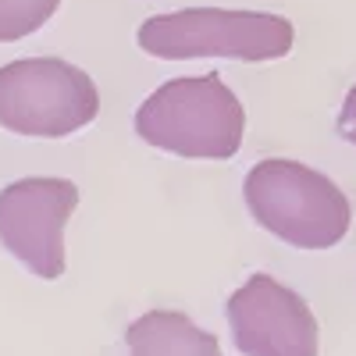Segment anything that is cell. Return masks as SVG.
<instances>
[{
	"label": "cell",
	"mask_w": 356,
	"mask_h": 356,
	"mask_svg": "<svg viewBox=\"0 0 356 356\" xmlns=\"http://www.w3.org/2000/svg\"><path fill=\"white\" fill-rule=\"evenodd\" d=\"M243 125V104L218 75L164 82L136 111V132L143 143L203 161H225L239 154Z\"/></svg>",
	"instance_id": "cell-1"
},
{
	"label": "cell",
	"mask_w": 356,
	"mask_h": 356,
	"mask_svg": "<svg viewBox=\"0 0 356 356\" xmlns=\"http://www.w3.org/2000/svg\"><path fill=\"white\" fill-rule=\"evenodd\" d=\"M243 193L257 225L300 250L335 246L353 221L349 200L332 178L296 161H260Z\"/></svg>",
	"instance_id": "cell-2"
},
{
	"label": "cell",
	"mask_w": 356,
	"mask_h": 356,
	"mask_svg": "<svg viewBox=\"0 0 356 356\" xmlns=\"http://www.w3.org/2000/svg\"><path fill=\"white\" fill-rule=\"evenodd\" d=\"M139 47L164 61H193V57L275 61L292 50V22L264 11L186 8L143 22Z\"/></svg>",
	"instance_id": "cell-3"
},
{
	"label": "cell",
	"mask_w": 356,
	"mask_h": 356,
	"mask_svg": "<svg viewBox=\"0 0 356 356\" xmlns=\"http://www.w3.org/2000/svg\"><path fill=\"white\" fill-rule=\"evenodd\" d=\"M100 93L82 68L57 57H29L0 68V125L18 136L61 139L89 125Z\"/></svg>",
	"instance_id": "cell-4"
},
{
	"label": "cell",
	"mask_w": 356,
	"mask_h": 356,
	"mask_svg": "<svg viewBox=\"0 0 356 356\" xmlns=\"http://www.w3.org/2000/svg\"><path fill=\"white\" fill-rule=\"evenodd\" d=\"M79 207L68 178H22L0 193V239L40 278L65 275V225Z\"/></svg>",
	"instance_id": "cell-5"
},
{
	"label": "cell",
	"mask_w": 356,
	"mask_h": 356,
	"mask_svg": "<svg viewBox=\"0 0 356 356\" xmlns=\"http://www.w3.org/2000/svg\"><path fill=\"white\" fill-rule=\"evenodd\" d=\"M228 324L243 356H317V321L292 289L253 275L228 300Z\"/></svg>",
	"instance_id": "cell-6"
},
{
	"label": "cell",
	"mask_w": 356,
	"mask_h": 356,
	"mask_svg": "<svg viewBox=\"0 0 356 356\" xmlns=\"http://www.w3.org/2000/svg\"><path fill=\"white\" fill-rule=\"evenodd\" d=\"M129 356H221V346L186 314L154 310L129 324Z\"/></svg>",
	"instance_id": "cell-7"
},
{
	"label": "cell",
	"mask_w": 356,
	"mask_h": 356,
	"mask_svg": "<svg viewBox=\"0 0 356 356\" xmlns=\"http://www.w3.org/2000/svg\"><path fill=\"white\" fill-rule=\"evenodd\" d=\"M61 8V0H0V43H15L40 33Z\"/></svg>",
	"instance_id": "cell-8"
},
{
	"label": "cell",
	"mask_w": 356,
	"mask_h": 356,
	"mask_svg": "<svg viewBox=\"0 0 356 356\" xmlns=\"http://www.w3.org/2000/svg\"><path fill=\"white\" fill-rule=\"evenodd\" d=\"M339 136L349 139L356 146V86L349 89V97L342 104V114H339Z\"/></svg>",
	"instance_id": "cell-9"
}]
</instances>
